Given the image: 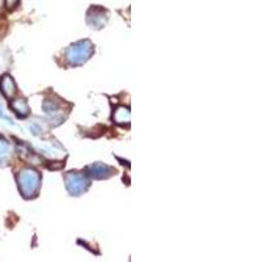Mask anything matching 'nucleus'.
Returning a JSON list of instances; mask_svg holds the SVG:
<instances>
[{
  "label": "nucleus",
  "instance_id": "1",
  "mask_svg": "<svg viewBox=\"0 0 262 262\" xmlns=\"http://www.w3.org/2000/svg\"><path fill=\"white\" fill-rule=\"evenodd\" d=\"M93 51H95V48H93L92 42L88 41V39L79 41L67 49V51H66V59H67L70 64H83L84 62H86L92 57Z\"/></svg>",
  "mask_w": 262,
  "mask_h": 262
},
{
  "label": "nucleus",
  "instance_id": "2",
  "mask_svg": "<svg viewBox=\"0 0 262 262\" xmlns=\"http://www.w3.org/2000/svg\"><path fill=\"white\" fill-rule=\"evenodd\" d=\"M18 181V189L23 193L25 198H30V196L36 195L37 190L39 188V177L38 173L34 169H24L21 170L20 174L17 176Z\"/></svg>",
  "mask_w": 262,
  "mask_h": 262
},
{
  "label": "nucleus",
  "instance_id": "3",
  "mask_svg": "<svg viewBox=\"0 0 262 262\" xmlns=\"http://www.w3.org/2000/svg\"><path fill=\"white\" fill-rule=\"evenodd\" d=\"M66 186L71 195H80L90 186V182L84 174L78 172H70L66 176Z\"/></svg>",
  "mask_w": 262,
  "mask_h": 262
},
{
  "label": "nucleus",
  "instance_id": "4",
  "mask_svg": "<svg viewBox=\"0 0 262 262\" xmlns=\"http://www.w3.org/2000/svg\"><path fill=\"white\" fill-rule=\"evenodd\" d=\"M107 21V12L101 7H92L86 13V23L92 28H100L104 27Z\"/></svg>",
  "mask_w": 262,
  "mask_h": 262
},
{
  "label": "nucleus",
  "instance_id": "5",
  "mask_svg": "<svg viewBox=\"0 0 262 262\" xmlns=\"http://www.w3.org/2000/svg\"><path fill=\"white\" fill-rule=\"evenodd\" d=\"M86 170H88V173H90L93 179L97 180L107 179V177H111L114 173L113 168L107 167V165H104V164L100 163L92 164V165H90V167L86 168Z\"/></svg>",
  "mask_w": 262,
  "mask_h": 262
},
{
  "label": "nucleus",
  "instance_id": "6",
  "mask_svg": "<svg viewBox=\"0 0 262 262\" xmlns=\"http://www.w3.org/2000/svg\"><path fill=\"white\" fill-rule=\"evenodd\" d=\"M0 90H2V93L8 98H11L16 93V84L9 75H4L3 78L0 79Z\"/></svg>",
  "mask_w": 262,
  "mask_h": 262
},
{
  "label": "nucleus",
  "instance_id": "7",
  "mask_svg": "<svg viewBox=\"0 0 262 262\" xmlns=\"http://www.w3.org/2000/svg\"><path fill=\"white\" fill-rule=\"evenodd\" d=\"M11 107H12L13 112L17 113L18 117H27L29 113V107H28V104L24 98H18V100L12 101Z\"/></svg>",
  "mask_w": 262,
  "mask_h": 262
},
{
  "label": "nucleus",
  "instance_id": "8",
  "mask_svg": "<svg viewBox=\"0 0 262 262\" xmlns=\"http://www.w3.org/2000/svg\"><path fill=\"white\" fill-rule=\"evenodd\" d=\"M116 121L119 123L128 122L130 121V112L126 107H119L116 112Z\"/></svg>",
  "mask_w": 262,
  "mask_h": 262
},
{
  "label": "nucleus",
  "instance_id": "9",
  "mask_svg": "<svg viewBox=\"0 0 262 262\" xmlns=\"http://www.w3.org/2000/svg\"><path fill=\"white\" fill-rule=\"evenodd\" d=\"M7 156H8V144L6 140L0 139V164L4 163Z\"/></svg>",
  "mask_w": 262,
  "mask_h": 262
},
{
  "label": "nucleus",
  "instance_id": "10",
  "mask_svg": "<svg viewBox=\"0 0 262 262\" xmlns=\"http://www.w3.org/2000/svg\"><path fill=\"white\" fill-rule=\"evenodd\" d=\"M18 0H6V7L8 9H12L17 6Z\"/></svg>",
  "mask_w": 262,
  "mask_h": 262
}]
</instances>
